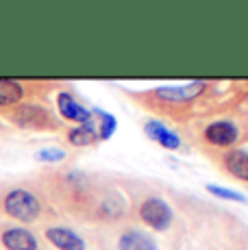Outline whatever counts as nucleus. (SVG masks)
<instances>
[{
  "mask_svg": "<svg viewBox=\"0 0 248 250\" xmlns=\"http://www.w3.org/2000/svg\"><path fill=\"white\" fill-rule=\"evenodd\" d=\"M216 91H220L218 83L194 81V83L176 85V87H155L148 91H140V94H133V98L140 100L144 109H150L164 118L176 120V122H183L196 113L216 111L211 107L213 100H209V96Z\"/></svg>",
  "mask_w": 248,
  "mask_h": 250,
  "instance_id": "obj_1",
  "label": "nucleus"
},
{
  "mask_svg": "<svg viewBox=\"0 0 248 250\" xmlns=\"http://www.w3.org/2000/svg\"><path fill=\"white\" fill-rule=\"evenodd\" d=\"M100 176L89 174L76 167H63V170H50L41 174L40 187L46 191L50 203H55L65 215L83 222L85 207L89 203L94 187Z\"/></svg>",
  "mask_w": 248,
  "mask_h": 250,
  "instance_id": "obj_2",
  "label": "nucleus"
},
{
  "mask_svg": "<svg viewBox=\"0 0 248 250\" xmlns=\"http://www.w3.org/2000/svg\"><path fill=\"white\" fill-rule=\"evenodd\" d=\"M83 222L94 224L98 229H111L133 222L128 196L113 181L98 179L92 196H89V203L85 207Z\"/></svg>",
  "mask_w": 248,
  "mask_h": 250,
  "instance_id": "obj_3",
  "label": "nucleus"
},
{
  "mask_svg": "<svg viewBox=\"0 0 248 250\" xmlns=\"http://www.w3.org/2000/svg\"><path fill=\"white\" fill-rule=\"evenodd\" d=\"M0 213L26 227V224L44 222L50 215V209L41 196V189L18 183V185H4L0 189Z\"/></svg>",
  "mask_w": 248,
  "mask_h": 250,
  "instance_id": "obj_4",
  "label": "nucleus"
},
{
  "mask_svg": "<svg viewBox=\"0 0 248 250\" xmlns=\"http://www.w3.org/2000/svg\"><path fill=\"white\" fill-rule=\"evenodd\" d=\"M131 220L135 213L137 222L142 227L155 230V233H165L174 222V209L164 196L155 191H137L131 194Z\"/></svg>",
  "mask_w": 248,
  "mask_h": 250,
  "instance_id": "obj_5",
  "label": "nucleus"
},
{
  "mask_svg": "<svg viewBox=\"0 0 248 250\" xmlns=\"http://www.w3.org/2000/svg\"><path fill=\"white\" fill-rule=\"evenodd\" d=\"M4 115H7V120L11 124L26 128V131H61L63 128L59 115H55L50 107L35 103V100L18 104V107H13Z\"/></svg>",
  "mask_w": 248,
  "mask_h": 250,
  "instance_id": "obj_6",
  "label": "nucleus"
},
{
  "mask_svg": "<svg viewBox=\"0 0 248 250\" xmlns=\"http://www.w3.org/2000/svg\"><path fill=\"white\" fill-rule=\"evenodd\" d=\"M242 139V131L240 124L233 118H227V115H218V118L205 120L203 126H200L198 133V142L203 144L205 148H211V150L224 152L235 148V144Z\"/></svg>",
  "mask_w": 248,
  "mask_h": 250,
  "instance_id": "obj_7",
  "label": "nucleus"
},
{
  "mask_svg": "<svg viewBox=\"0 0 248 250\" xmlns=\"http://www.w3.org/2000/svg\"><path fill=\"white\" fill-rule=\"evenodd\" d=\"M104 230L109 235V242H104L103 250H159L157 239L135 222H126Z\"/></svg>",
  "mask_w": 248,
  "mask_h": 250,
  "instance_id": "obj_8",
  "label": "nucleus"
},
{
  "mask_svg": "<svg viewBox=\"0 0 248 250\" xmlns=\"http://www.w3.org/2000/svg\"><path fill=\"white\" fill-rule=\"evenodd\" d=\"M48 83L37 81H20V79H0V111H11L13 107L28 103V98H40L46 94Z\"/></svg>",
  "mask_w": 248,
  "mask_h": 250,
  "instance_id": "obj_9",
  "label": "nucleus"
},
{
  "mask_svg": "<svg viewBox=\"0 0 248 250\" xmlns=\"http://www.w3.org/2000/svg\"><path fill=\"white\" fill-rule=\"evenodd\" d=\"M44 239L55 246L57 250H87V242L85 237L74 230L68 224H59V222H44L41 227Z\"/></svg>",
  "mask_w": 248,
  "mask_h": 250,
  "instance_id": "obj_10",
  "label": "nucleus"
},
{
  "mask_svg": "<svg viewBox=\"0 0 248 250\" xmlns=\"http://www.w3.org/2000/svg\"><path fill=\"white\" fill-rule=\"evenodd\" d=\"M57 111H59L61 120L65 122H74V126H87V124H96L94 111L79 103V98L68 89H61L57 94Z\"/></svg>",
  "mask_w": 248,
  "mask_h": 250,
  "instance_id": "obj_11",
  "label": "nucleus"
},
{
  "mask_svg": "<svg viewBox=\"0 0 248 250\" xmlns=\"http://www.w3.org/2000/svg\"><path fill=\"white\" fill-rule=\"evenodd\" d=\"M0 246L4 250H41V242L31 229L22 224H2Z\"/></svg>",
  "mask_w": 248,
  "mask_h": 250,
  "instance_id": "obj_12",
  "label": "nucleus"
},
{
  "mask_svg": "<svg viewBox=\"0 0 248 250\" xmlns=\"http://www.w3.org/2000/svg\"><path fill=\"white\" fill-rule=\"evenodd\" d=\"M220 166L231 179L248 183V150L244 148H231L220 152Z\"/></svg>",
  "mask_w": 248,
  "mask_h": 250,
  "instance_id": "obj_13",
  "label": "nucleus"
},
{
  "mask_svg": "<svg viewBox=\"0 0 248 250\" xmlns=\"http://www.w3.org/2000/svg\"><path fill=\"white\" fill-rule=\"evenodd\" d=\"M144 133L155 144H159L161 148H165V150H179V148L183 146V139L176 135L165 122H161V120H146Z\"/></svg>",
  "mask_w": 248,
  "mask_h": 250,
  "instance_id": "obj_14",
  "label": "nucleus"
},
{
  "mask_svg": "<svg viewBox=\"0 0 248 250\" xmlns=\"http://www.w3.org/2000/svg\"><path fill=\"white\" fill-rule=\"evenodd\" d=\"M96 118V115H94ZM65 139L70 146L76 148H89L100 142L98 135V124H87V126H70L65 128Z\"/></svg>",
  "mask_w": 248,
  "mask_h": 250,
  "instance_id": "obj_15",
  "label": "nucleus"
},
{
  "mask_svg": "<svg viewBox=\"0 0 248 250\" xmlns=\"http://www.w3.org/2000/svg\"><path fill=\"white\" fill-rule=\"evenodd\" d=\"M207 191H211V194L218 196V198L231 200V203H248V198H246V196H242L240 191H233V189L222 187V185H207Z\"/></svg>",
  "mask_w": 248,
  "mask_h": 250,
  "instance_id": "obj_16",
  "label": "nucleus"
},
{
  "mask_svg": "<svg viewBox=\"0 0 248 250\" xmlns=\"http://www.w3.org/2000/svg\"><path fill=\"white\" fill-rule=\"evenodd\" d=\"M65 150H61V148H44V150H40L35 155V159L40 161H63L65 159Z\"/></svg>",
  "mask_w": 248,
  "mask_h": 250,
  "instance_id": "obj_17",
  "label": "nucleus"
}]
</instances>
